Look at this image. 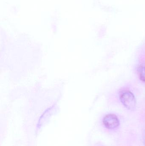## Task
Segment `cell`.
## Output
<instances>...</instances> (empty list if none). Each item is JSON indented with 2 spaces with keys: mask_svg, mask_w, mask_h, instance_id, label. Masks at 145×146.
Listing matches in <instances>:
<instances>
[{
  "mask_svg": "<svg viewBox=\"0 0 145 146\" xmlns=\"http://www.w3.org/2000/svg\"><path fill=\"white\" fill-rule=\"evenodd\" d=\"M138 74L140 79L145 82V66H139L138 69Z\"/></svg>",
  "mask_w": 145,
  "mask_h": 146,
  "instance_id": "obj_3",
  "label": "cell"
},
{
  "mask_svg": "<svg viewBox=\"0 0 145 146\" xmlns=\"http://www.w3.org/2000/svg\"><path fill=\"white\" fill-rule=\"evenodd\" d=\"M143 139L144 141V145L145 146V129L144 130L143 133Z\"/></svg>",
  "mask_w": 145,
  "mask_h": 146,
  "instance_id": "obj_4",
  "label": "cell"
},
{
  "mask_svg": "<svg viewBox=\"0 0 145 146\" xmlns=\"http://www.w3.org/2000/svg\"><path fill=\"white\" fill-rule=\"evenodd\" d=\"M121 100L123 104L128 110H133L136 108V99L131 92H127L123 93L121 96Z\"/></svg>",
  "mask_w": 145,
  "mask_h": 146,
  "instance_id": "obj_1",
  "label": "cell"
},
{
  "mask_svg": "<svg viewBox=\"0 0 145 146\" xmlns=\"http://www.w3.org/2000/svg\"><path fill=\"white\" fill-rule=\"evenodd\" d=\"M103 123L106 128L114 129L119 126V119L115 115L113 114H108L104 117Z\"/></svg>",
  "mask_w": 145,
  "mask_h": 146,
  "instance_id": "obj_2",
  "label": "cell"
}]
</instances>
